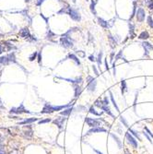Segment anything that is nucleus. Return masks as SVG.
I'll return each instance as SVG.
<instances>
[{
	"mask_svg": "<svg viewBox=\"0 0 153 154\" xmlns=\"http://www.w3.org/2000/svg\"><path fill=\"white\" fill-rule=\"evenodd\" d=\"M73 104H68V105H59V106H54V105H51L49 103H46L42 111H41V113H51L53 112H55V111H61L65 108H67L68 106H72Z\"/></svg>",
	"mask_w": 153,
	"mask_h": 154,
	"instance_id": "1",
	"label": "nucleus"
},
{
	"mask_svg": "<svg viewBox=\"0 0 153 154\" xmlns=\"http://www.w3.org/2000/svg\"><path fill=\"white\" fill-rule=\"evenodd\" d=\"M60 43L63 47L65 48H72L73 45V40L70 37H68L67 35H63L60 39Z\"/></svg>",
	"mask_w": 153,
	"mask_h": 154,
	"instance_id": "2",
	"label": "nucleus"
},
{
	"mask_svg": "<svg viewBox=\"0 0 153 154\" xmlns=\"http://www.w3.org/2000/svg\"><path fill=\"white\" fill-rule=\"evenodd\" d=\"M66 13L69 15V17H70L73 20H75V21H80V20H81L80 14L76 11V9H74V8L67 7V8H66Z\"/></svg>",
	"mask_w": 153,
	"mask_h": 154,
	"instance_id": "3",
	"label": "nucleus"
},
{
	"mask_svg": "<svg viewBox=\"0 0 153 154\" xmlns=\"http://www.w3.org/2000/svg\"><path fill=\"white\" fill-rule=\"evenodd\" d=\"M86 81L88 83V90L90 92H94L96 90V86H97V80L95 79V77L91 76H88Z\"/></svg>",
	"mask_w": 153,
	"mask_h": 154,
	"instance_id": "4",
	"label": "nucleus"
},
{
	"mask_svg": "<svg viewBox=\"0 0 153 154\" xmlns=\"http://www.w3.org/2000/svg\"><path fill=\"white\" fill-rule=\"evenodd\" d=\"M13 61L15 62V56H14V53H10L6 56H3V57H0V67L4 66L5 65H6L8 62Z\"/></svg>",
	"mask_w": 153,
	"mask_h": 154,
	"instance_id": "5",
	"label": "nucleus"
},
{
	"mask_svg": "<svg viewBox=\"0 0 153 154\" xmlns=\"http://www.w3.org/2000/svg\"><path fill=\"white\" fill-rule=\"evenodd\" d=\"M125 137H126V139H127L128 143H129L133 148H137V141L135 140V138L133 136V135H132L131 133H129V132L125 133Z\"/></svg>",
	"mask_w": 153,
	"mask_h": 154,
	"instance_id": "6",
	"label": "nucleus"
},
{
	"mask_svg": "<svg viewBox=\"0 0 153 154\" xmlns=\"http://www.w3.org/2000/svg\"><path fill=\"white\" fill-rule=\"evenodd\" d=\"M85 121H86V123L88 124V126H90V127H98V126L100 124V120L95 119V118H89V117H87Z\"/></svg>",
	"mask_w": 153,
	"mask_h": 154,
	"instance_id": "7",
	"label": "nucleus"
},
{
	"mask_svg": "<svg viewBox=\"0 0 153 154\" xmlns=\"http://www.w3.org/2000/svg\"><path fill=\"white\" fill-rule=\"evenodd\" d=\"M135 17H136V19L138 22H142L145 20V18H146V13H145V10L142 8V7H139L136 11V14H135Z\"/></svg>",
	"mask_w": 153,
	"mask_h": 154,
	"instance_id": "8",
	"label": "nucleus"
},
{
	"mask_svg": "<svg viewBox=\"0 0 153 154\" xmlns=\"http://www.w3.org/2000/svg\"><path fill=\"white\" fill-rule=\"evenodd\" d=\"M142 46H143L144 50H145V53H144L145 56H147L149 54V52L153 50V45L150 44L149 42H147V41H143L142 42Z\"/></svg>",
	"mask_w": 153,
	"mask_h": 154,
	"instance_id": "9",
	"label": "nucleus"
},
{
	"mask_svg": "<svg viewBox=\"0 0 153 154\" xmlns=\"http://www.w3.org/2000/svg\"><path fill=\"white\" fill-rule=\"evenodd\" d=\"M18 34H19L20 37H22V38H24V39H29V38L31 37L28 28H23V29H21V30H19Z\"/></svg>",
	"mask_w": 153,
	"mask_h": 154,
	"instance_id": "10",
	"label": "nucleus"
},
{
	"mask_svg": "<svg viewBox=\"0 0 153 154\" xmlns=\"http://www.w3.org/2000/svg\"><path fill=\"white\" fill-rule=\"evenodd\" d=\"M10 112H11V113H29V111H28V110H26L22 104H21L19 107H18V108H12Z\"/></svg>",
	"mask_w": 153,
	"mask_h": 154,
	"instance_id": "11",
	"label": "nucleus"
},
{
	"mask_svg": "<svg viewBox=\"0 0 153 154\" xmlns=\"http://www.w3.org/2000/svg\"><path fill=\"white\" fill-rule=\"evenodd\" d=\"M100 132L106 133L107 131H106L105 128H102V127H91L87 132V135H90V134H93V133H100Z\"/></svg>",
	"mask_w": 153,
	"mask_h": 154,
	"instance_id": "12",
	"label": "nucleus"
},
{
	"mask_svg": "<svg viewBox=\"0 0 153 154\" xmlns=\"http://www.w3.org/2000/svg\"><path fill=\"white\" fill-rule=\"evenodd\" d=\"M65 120H66V118H65V117H57V118L53 121V123L58 126L59 129H62V128H63V125H64V122H65Z\"/></svg>",
	"mask_w": 153,
	"mask_h": 154,
	"instance_id": "13",
	"label": "nucleus"
},
{
	"mask_svg": "<svg viewBox=\"0 0 153 154\" xmlns=\"http://www.w3.org/2000/svg\"><path fill=\"white\" fill-rule=\"evenodd\" d=\"M73 87H74V91H75V97L77 98L79 95L81 94V91H82V89L80 88V86L78 84H73Z\"/></svg>",
	"mask_w": 153,
	"mask_h": 154,
	"instance_id": "14",
	"label": "nucleus"
},
{
	"mask_svg": "<svg viewBox=\"0 0 153 154\" xmlns=\"http://www.w3.org/2000/svg\"><path fill=\"white\" fill-rule=\"evenodd\" d=\"M110 135H111V136H112V138H113V139L115 140V142L117 143L118 148H123V144H122V142H121V140H120V138H119V137H118V136H116V135H114L113 133H111Z\"/></svg>",
	"mask_w": 153,
	"mask_h": 154,
	"instance_id": "15",
	"label": "nucleus"
},
{
	"mask_svg": "<svg viewBox=\"0 0 153 154\" xmlns=\"http://www.w3.org/2000/svg\"><path fill=\"white\" fill-rule=\"evenodd\" d=\"M108 39L110 41V44H111L112 48H114L117 45V41H115V38H113L112 34H108Z\"/></svg>",
	"mask_w": 153,
	"mask_h": 154,
	"instance_id": "16",
	"label": "nucleus"
},
{
	"mask_svg": "<svg viewBox=\"0 0 153 154\" xmlns=\"http://www.w3.org/2000/svg\"><path fill=\"white\" fill-rule=\"evenodd\" d=\"M73 110H74V108L71 106L70 108H66L65 110L62 111V112L60 113V114H61V115H63V116H68V115L72 113V111H73Z\"/></svg>",
	"mask_w": 153,
	"mask_h": 154,
	"instance_id": "17",
	"label": "nucleus"
},
{
	"mask_svg": "<svg viewBox=\"0 0 153 154\" xmlns=\"http://www.w3.org/2000/svg\"><path fill=\"white\" fill-rule=\"evenodd\" d=\"M134 30H135V25L133 23H131V22H129V32H130V38H131V39H134L135 36Z\"/></svg>",
	"mask_w": 153,
	"mask_h": 154,
	"instance_id": "18",
	"label": "nucleus"
},
{
	"mask_svg": "<svg viewBox=\"0 0 153 154\" xmlns=\"http://www.w3.org/2000/svg\"><path fill=\"white\" fill-rule=\"evenodd\" d=\"M100 109H101V110H102V111H103L104 113H108V114H109L110 116H112V117H113V118H114V115L112 114V113L111 112V109L109 108V106H108V105H103V106L101 107Z\"/></svg>",
	"mask_w": 153,
	"mask_h": 154,
	"instance_id": "19",
	"label": "nucleus"
},
{
	"mask_svg": "<svg viewBox=\"0 0 153 154\" xmlns=\"http://www.w3.org/2000/svg\"><path fill=\"white\" fill-rule=\"evenodd\" d=\"M98 23L100 24L102 28H104V29L109 28V24H108V22H107V21H105L104 19H102V18H98Z\"/></svg>",
	"mask_w": 153,
	"mask_h": 154,
	"instance_id": "20",
	"label": "nucleus"
},
{
	"mask_svg": "<svg viewBox=\"0 0 153 154\" xmlns=\"http://www.w3.org/2000/svg\"><path fill=\"white\" fill-rule=\"evenodd\" d=\"M138 38H139V39H141V40H144V41H145V40H147V39H148V38H149V34H148V32H147V31H146V30H145V31H142L141 33L138 35Z\"/></svg>",
	"mask_w": 153,
	"mask_h": 154,
	"instance_id": "21",
	"label": "nucleus"
},
{
	"mask_svg": "<svg viewBox=\"0 0 153 154\" xmlns=\"http://www.w3.org/2000/svg\"><path fill=\"white\" fill-rule=\"evenodd\" d=\"M68 57L70 58V59H72L75 63H76V65H80V61H79V59L77 58L76 56V54H74V53H69V55H68Z\"/></svg>",
	"mask_w": 153,
	"mask_h": 154,
	"instance_id": "22",
	"label": "nucleus"
},
{
	"mask_svg": "<svg viewBox=\"0 0 153 154\" xmlns=\"http://www.w3.org/2000/svg\"><path fill=\"white\" fill-rule=\"evenodd\" d=\"M126 90H127L126 82H125V80H124V79H123V80L121 81V92H122V94H124Z\"/></svg>",
	"mask_w": 153,
	"mask_h": 154,
	"instance_id": "23",
	"label": "nucleus"
},
{
	"mask_svg": "<svg viewBox=\"0 0 153 154\" xmlns=\"http://www.w3.org/2000/svg\"><path fill=\"white\" fill-rule=\"evenodd\" d=\"M38 120V118H29V119H26L24 120L22 122L18 123L19 124H30V123H33V122H36Z\"/></svg>",
	"mask_w": 153,
	"mask_h": 154,
	"instance_id": "24",
	"label": "nucleus"
},
{
	"mask_svg": "<svg viewBox=\"0 0 153 154\" xmlns=\"http://www.w3.org/2000/svg\"><path fill=\"white\" fill-rule=\"evenodd\" d=\"M109 95H110V99H111V101H112V103L113 104V106H114V108L116 109V111H117V112H119V108H118V106H117V103H116V101H114L113 95H112V93L111 92V91L109 92Z\"/></svg>",
	"mask_w": 153,
	"mask_h": 154,
	"instance_id": "25",
	"label": "nucleus"
},
{
	"mask_svg": "<svg viewBox=\"0 0 153 154\" xmlns=\"http://www.w3.org/2000/svg\"><path fill=\"white\" fill-rule=\"evenodd\" d=\"M128 132L129 133H131L133 136H135V138H137L138 140H141V138H140V136H139V133L137 132V131L135 130H133V129H128Z\"/></svg>",
	"mask_w": 153,
	"mask_h": 154,
	"instance_id": "26",
	"label": "nucleus"
},
{
	"mask_svg": "<svg viewBox=\"0 0 153 154\" xmlns=\"http://www.w3.org/2000/svg\"><path fill=\"white\" fill-rule=\"evenodd\" d=\"M88 112L90 113H92V114H94V115H97V116H100L101 113H99L98 112H96V110H95V108L93 106H91L89 108V110H88Z\"/></svg>",
	"mask_w": 153,
	"mask_h": 154,
	"instance_id": "27",
	"label": "nucleus"
},
{
	"mask_svg": "<svg viewBox=\"0 0 153 154\" xmlns=\"http://www.w3.org/2000/svg\"><path fill=\"white\" fill-rule=\"evenodd\" d=\"M95 5H96V1H93V0H92V2H91V4H90V11L93 13V15H96Z\"/></svg>",
	"mask_w": 153,
	"mask_h": 154,
	"instance_id": "28",
	"label": "nucleus"
},
{
	"mask_svg": "<svg viewBox=\"0 0 153 154\" xmlns=\"http://www.w3.org/2000/svg\"><path fill=\"white\" fill-rule=\"evenodd\" d=\"M101 57H102V53L100 52L99 54H98V57H97V63H98V65H99V67H100V65H101Z\"/></svg>",
	"mask_w": 153,
	"mask_h": 154,
	"instance_id": "29",
	"label": "nucleus"
},
{
	"mask_svg": "<svg viewBox=\"0 0 153 154\" xmlns=\"http://www.w3.org/2000/svg\"><path fill=\"white\" fill-rule=\"evenodd\" d=\"M103 105H104V104H103V101H101V100H97V101H95V106L99 107V108H101Z\"/></svg>",
	"mask_w": 153,
	"mask_h": 154,
	"instance_id": "30",
	"label": "nucleus"
},
{
	"mask_svg": "<svg viewBox=\"0 0 153 154\" xmlns=\"http://www.w3.org/2000/svg\"><path fill=\"white\" fill-rule=\"evenodd\" d=\"M135 9H136V3L134 2V6H133V12H132V15H131V17H130V20L132 19V18L135 17V15L136 14V12H135Z\"/></svg>",
	"mask_w": 153,
	"mask_h": 154,
	"instance_id": "31",
	"label": "nucleus"
},
{
	"mask_svg": "<svg viewBox=\"0 0 153 154\" xmlns=\"http://www.w3.org/2000/svg\"><path fill=\"white\" fill-rule=\"evenodd\" d=\"M147 24L149 25V27L153 29V19H152V18H151L150 16H149V17H147Z\"/></svg>",
	"mask_w": 153,
	"mask_h": 154,
	"instance_id": "32",
	"label": "nucleus"
},
{
	"mask_svg": "<svg viewBox=\"0 0 153 154\" xmlns=\"http://www.w3.org/2000/svg\"><path fill=\"white\" fill-rule=\"evenodd\" d=\"M120 121L124 124V125L125 126V127H128V124H127V121L125 120V118H124V116H120Z\"/></svg>",
	"mask_w": 153,
	"mask_h": 154,
	"instance_id": "33",
	"label": "nucleus"
},
{
	"mask_svg": "<svg viewBox=\"0 0 153 154\" xmlns=\"http://www.w3.org/2000/svg\"><path fill=\"white\" fill-rule=\"evenodd\" d=\"M37 54H38V53L37 52H34V53H32L30 56L29 57V61H33V60H35L36 59V56H37Z\"/></svg>",
	"mask_w": 153,
	"mask_h": 154,
	"instance_id": "34",
	"label": "nucleus"
},
{
	"mask_svg": "<svg viewBox=\"0 0 153 154\" xmlns=\"http://www.w3.org/2000/svg\"><path fill=\"white\" fill-rule=\"evenodd\" d=\"M52 120L50 118H47V119H44V120H41L40 122H39V124H46V123H50Z\"/></svg>",
	"mask_w": 153,
	"mask_h": 154,
	"instance_id": "35",
	"label": "nucleus"
},
{
	"mask_svg": "<svg viewBox=\"0 0 153 154\" xmlns=\"http://www.w3.org/2000/svg\"><path fill=\"white\" fill-rule=\"evenodd\" d=\"M122 54H123V51H120V52L116 54V56H115V62H116L120 57H123V55H122Z\"/></svg>",
	"mask_w": 153,
	"mask_h": 154,
	"instance_id": "36",
	"label": "nucleus"
},
{
	"mask_svg": "<svg viewBox=\"0 0 153 154\" xmlns=\"http://www.w3.org/2000/svg\"><path fill=\"white\" fill-rule=\"evenodd\" d=\"M82 82H83V79H82V77H77V78L75 79V83H76V84H81Z\"/></svg>",
	"mask_w": 153,
	"mask_h": 154,
	"instance_id": "37",
	"label": "nucleus"
},
{
	"mask_svg": "<svg viewBox=\"0 0 153 154\" xmlns=\"http://www.w3.org/2000/svg\"><path fill=\"white\" fill-rule=\"evenodd\" d=\"M143 135H144V136H146V137H147V140H148L149 142H150V143H152V140H151V138H150V136H149V135L147 134V132H145V131H144V133H143Z\"/></svg>",
	"mask_w": 153,
	"mask_h": 154,
	"instance_id": "38",
	"label": "nucleus"
},
{
	"mask_svg": "<svg viewBox=\"0 0 153 154\" xmlns=\"http://www.w3.org/2000/svg\"><path fill=\"white\" fill-rule=\"evenodd\" d=\"M102 101H103V104H104V105H109V103H110L108 97H105V98L102 100Z\"/></svg>",
	"mask_w": 153,
	"mask_h": 154,
	"instance_id": "39",
	"label": "nucleus"
},
{
	"mask_svg": "<svg viewBox=\"0 0 153 154\" xmlns=\"http://www.w3.org/2000/svg\"><path fill=\"white\" fill-rule=\"evenodd\" d=\"M76 54H78L80 57H85V53L83 51H76Z\"/></svg>",
	"mask_w": 153,
	"mask_h": 154,
	"instance_id": "40",
	"label": "nucleus"
},
{
	"mask_svg": "<svg viewBox=\"0 0 153 154\" xmlns=\"http://www.w3.org/2000/svg\"><path fill=\"white\" fill-rule=\"evenodd\" d=\"M53 36H54V33H53V32H52L51 30H49V32H48V34H47V38H48V39H49V38H50V39H51V38H53Z\"/></svg>",
	"mask_w": 153,
	"mask_h": 154,
	"instance_id": "41",
	"label": "nucleus"
},
{
	"mask_svg": "<svg viewBox=\"0 0 153 154\" xmlns=\"http://www.w3.org/2000/svg\"><path fill=\"white\" fill-rule=\"evenodd\" d=\"M145 131H146L147 134H148V135H149V136H151V137L153 138V134L151 133V131L149 130V129H148L147 127H145Z\"/></svg>",
	"mask_w": 153,
	"mask_h": 154,
	"instance_id": "42",
	"label": "nucleus"
},
{
	"mask_svg": "<svg viewBox=\"0 0 153 154\" xmlns=\"http://www.w3.org/2000/svg\"><path fill=\"white\" fill-rule=\"evenodd\" d=\"M92 69H93V71H94L95 75H96V76H99V72H98V69H97V67H96L95 65H92Z\"/></svg>",
	"mask_w": 153,
	"mask_h": 154,
	"instance_id": "43",
	"label": "nucleus"
},
{
	"mask_svg": "<svg viewBox=\"0 0 153 154\" xmlns=\"http://www.w3.org/2000/svg\"><path fill=\"white\" fill-rule=\"evenodd\" d=\"M88 59H89V61H91V62H94V61H96V59H95V57H94V55H89L88 56Z\"/></svg>",
	"mask_w": 153,
	"mask_h": 154,
	"instance_id": "44",
	"label": "nucleus"
},
{
	"mask_svg": "<svg viewBox=\"0 0 153 154\" xmlns=\"http://www.w3.org/2000/svg\"><path fill=\"white\" fill-rule=\"evenodd\" d=\"M43 1H44V0H37V2H36V5H37V6H41Z\"/></svg>",
	"mask_w": 153,
	"mask_h": 154,
	"instance_id": "45",
	"label": "nucleus"
},
{
	"mask_svg": "<svg viewBox=\"0 0 153 154\" xmlns=\"http://www.w3.org/2000/svg\"><path fill=\"white\" fill-rule=\"evenodd\" d=\"M152 2H153L152 0H145V3L147 4V6H149V5H150V4L152 3Z\"/></svg>",
	"mask_w": 153,
	"mask_h": 154,
	"instance_id": "46",
	"label": "nucleus"
},
{
	"mask_svg": "<svg viewBox=\"0 0 153 154\" xmlns=\"http://www.w3.org/2000/svg\"><path fill=\"white\" fill-rule=\"evenodd\" d=\"M93 150H94L96 153H98V154H103L102 152H100V150H98V149H96V148H93Z\"/></svg>",
	"mask_w": 153,
	"mask_h": 154,
	"instance_id": "47",
	"label": "nucleus"
},
{
	"mask_svg": "<svg viewBox=\"0 0 153 154\" xmlns=\"http://www.w3.org/2000/svg\"><path fill=\"white\" fill-rule=\"evenodd\" d=\"M105 66H106V70L109 71V66H108V64H107V60H105Z\"/></svg>",
	"mask_w": 153,
	"mask_h": 154,
	"instance_id": "48",
	"label": "nucleus"
},
{
	"mask_svg": "<svg viewBox=\"0 0 153 154\" xmlns=\"http://www.w3.org/2000/svg\"><path fill=\"white\" fill-rule=\"evenodd\" d=\"M41 54L39 53V56H38V61H39V63H41Z\"/></svg>",
	"mask_w": 153,
	"mask_h": 154,
	"instance_id": "49",
	"label": "nucleus"
},
{
	"mask_svg": "<svg viewBox=\"0 0 153 154\" xmlns=\"http://www.w3.org/2000/svg\"><path fill=\"white\" fill-rule=\"evenodd\" d=\"M148 7H149V9H153V2L148 6Z\"/></svg>",
	"mask_w": 153,
	"mask_h": 154,
	"instance_id": "50",
	"label": "nucleus"
},
{
	"mask_svg": "<svg viewBox=\"0 0 153 154\" xmlns=\"http://www.w3.org/2000/svg\"><path fill=\"white\" fill-rule=\"evenodd\" d=\"M3 50H4V49H3V47H2V45L0 44V53H2V52H3Z\"/></svg>",
	"mask_w": 153,
	"mask_h": 154,
	"instance_id": "51",
	"label": "nucleus"
},
{
	"mask_svg": "<svg viewBox=\"0 0 153 154\" xmlns=\"http://www.w3.org/2000/svg\"><path fill=\"white\" fill-rule=\"evenodd\" d=\"M113 54H114V53H111V61H112V60H113Z\"/></svg>",
	"mask_w": 153,
	"mask_h": 154,
	"instance_id": "52",
	"label": "nucleus"
},
{
	"mask_svg": "<svg viewBox=\"0 0 153 154\" xmlns=\"http://www.w3.org/2000/svg\"><path fill=\"white\" fill-rule=\"evenodd\" d=\"M124 154H131V153L128 152V150H126V149H125V150H124Z\"/></svg>",
	"mask_w": 153,
	"mask_h": 154,
	"instance_id": "53",
	"label": "nucleus"
},
{
	"mask_svg": "<svg viewBox=\"0 0 153 154\" xmlns=\"http://www.w3.org/2000/svg\"><path fill=\"white\" fill-rule=\"evenodd\" d=\"M72 2H73V3H76V0H72Z\"/></svg>",
	"mask_w": 153,
	"mask_h": 154,
	"instance_id": "54",
	"label": "nucleus"
},
{
	"mask_svg": "<svg viewBox=\"0 0 153 154\" xmlns=\"http://www.w3.org/2000/svg\"><path fill=\"white\" fill-rule=\"evenodd\" d=\"M25 1H26V2H29V0H25Z\"/></svg>",
	"mask_w": 153,
	"mask_h": 154,
	"instance_id": "55",
	"label": "nucleus"
},
{
	"mask_svg": "<svg viewBox=\"0 0 153 154\" xmlns=\"http://www.w3.org/2000/svg\"><path fill=\"white\" fill-rule=\"evenodd\" d=\"M0 154H3V153H1V152H0Z\"/></svg>",
	"mask_w": 153,
	"mask_h": 154,
	"instance_id": "56",
	"label": "nucleus"
},
{
	"mask_svg": "<svg viewBox=\"0 0 153 154\" xmlns=\"http://www.w3.org/2000/svg\"><path fill=\"white\" fill-rule=\"evenodd\" d=\"M86 1H88V0H86Z\"/></svg>",
	"mask_w": 153,
	"mask_h": 154,
	"instance_id": "57",
	"label": "nucleus"
}]
</instances>
